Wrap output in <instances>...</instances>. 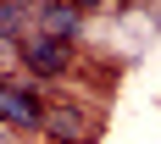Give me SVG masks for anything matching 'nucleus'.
Masks as SVG:
<instances>
[{
  "label": "nucleus",
  "mask_w": 161,
  "mask_h": 144,
  "mask_svg": "<svg viewBox=\"0 0 161 144\" xmlns=\"http://www.w3.org/2000/svg\"><path fill=\"white\" fill-rule=\"evenodd\" d=\"M39 128H45L56 144H89L100 133V122L83 111V105H45V122H39Z\"/></svg>",
  "instance_id": "nucleus-1"
},
{
  "label": "nucleus",
  "mask_w": 161,
  "mask_h": 144,
  "mask_svg": "<svg viewBox=\"0 0 161 144\" xmlns=\"http://www.w3.org/2000/svg\"><path fill=\"white\" fill-rule=\"evenodd\" d=\"M17 61L28 67V72H39V78H61L67 67H72V45H61V39H22V56Z\"/></svg>",
  "instance_id": "nucleus-2"
},
{
  "label": "nucleus",
  "mask_w": 161,
  "mask_h": 144,
  "mask_svg": "<svg viewBox=\"0 0 161 144\" xmlns=\"http://www.w3.org/2000/svg\"><path fill=\"white\" fill-rule=\"evenodd\" d=\"M0 122H6V128H39V122H45L39 94L22 89V83H6V78H0Z\"/></svg>",
  "instance_id": "nucleus-3"
},
{
  "label": "nucleus",
  "mask_w": 161,
  "mask_h": 144,
  "mask_svg": "<svg viewBox=\"0 0 161 144\" xmlns=\"http://www.w3.org/2000/svg\"><path fill=\"white\" fill-rule=\"evenodd\" d=\"M33 22H39V39H61V45H72V33L83 28V11L72 6V0H45V6L33 11Z\"/></svg>",
  "instance_id": "nucleus-4"
}]
</instances>
